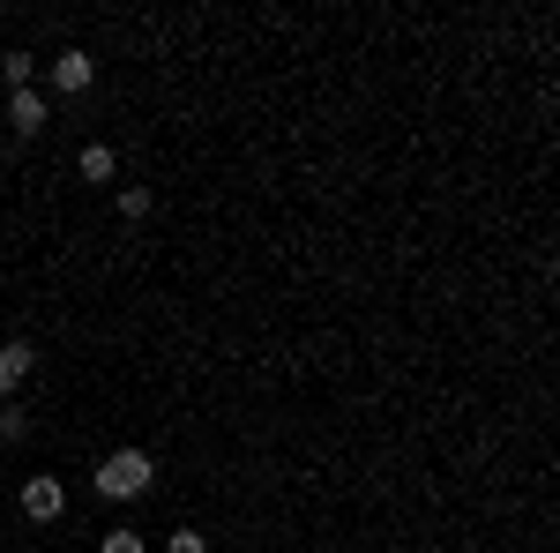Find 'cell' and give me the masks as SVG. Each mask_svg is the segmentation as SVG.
I'll return each mask as SVG.
<instances>
[{"instance_id":"cell-1","label":"cell","mask_w":560,"mask_h":553,"mask_svg":"<svg viewBox=\"0 0 560 553\" xmlns=\"http://www.w3.org/2000/svg\"><path fill=\"white\" fill-rule=\"evenodd\" d=\"M150 479H158V457H150V449H113V457L97 464V494H105V502H142Z\"/></svg>"},{"instance_id":"cell-2","label":"cell","mask_w":560,"mask_h":553,"mask_svg":"<svg viewBox=\"0 0 560 553\" xmlns=\"http://www.w3.org/2000/svg\"><path fill=\"white\" fill-rule=\"evenodd\" d=\"M23 516H31V523H60V516H68V486H60V479H23Z\"/></svg>"},{"instance_id":"cell-3","label":"cell","mask_w":560,"mask_h":553,"mask_svg":"<svg viewBox=\"0 0 560 553\" xmlns=\"http://www.w3.org/2000/svg\"><path fill=\"white\" fill-rule=\"evenodd\" d=\"M31 375H38V344H31V337H8V344H0V404L31 382Z\"/></svg>"},{"instance_id":"cell-4","label":"cell","mask_w":560,"mask_h":553,"mask_svg":"<svg viewBox=\"0 0 560 553\" xmlns=\"http://www.w3.org/2000/svg\"><path fill=\"white\" fill-rule=\"evenodd\" d=\"M90 83H97V60H90L83 45H68V53L52 60V90H68V97H83Z\"/></svg>"},{"instance_id":"cell-5","label":"cell","mask_w":560,"mask_h":553,"mask_svg":"<svg viewBox=\"0 0 560 553\" xmlns=\"http://www.w3.org/2000/svg\"><path fill=\"white\" fill-rule=\"evenodd\" d=\"M45 120H52V105H45L38 90H15V97H8V128L15 135H38Z\"/></svg>"},{"instance_id":"cell-6","label":"cell","mask_w":560,"mask_h":553,"mask_svg":"<svg viewBox=\"0 0 560 553\" xmlns=\"http://www.w3.org/2000/svg\"><path fill=\"white\" fill-rule=\"evenodd\" d=\"M113 172H120V158L105 142H83V180H113Z\"/></svg>"},{"instance_id":"cell-7","label":"cell","mask_w":560,"mask_h":553,"mask_svg":"<svg viewBox=\"0 0 560 553\" xmlns=\"http://www.w3.org/2000/svg\"><path fill=\"white\" fill-rule=\"evenodd\" d=\"M0 76H8V90H31L38 60H31V53H0Z\"/></svg>"},{"instance_id":"cell-8","label":"cell","mask_w":560,"mask_h":553,"mask_svg":"<svg viewBox=\"0 0 560 553\" xmlns=\"http://www.w3.org/2000/svg\"><path fill=\"white\" fill-rule=\"evenodd\" d=\"M150 203H158L150 187H120V217H128V224H142V217H150Z\"/></svg>"},{"instance_id":"cell-9","label":"cell","mask_w":560,"mask_h":553,"mask_svg":"<svg viewBox=\"0 0 560 553\" xmlns=\"http://www.w3.org/2000/svg\"><path fill=\"white\" fill-rule=\"evenodd\" d=\"M31 434V412L23 404H0V441H23Z\"/></svg>"},{"instance_id":"cell-10","label":"cell","mask_w":560,"mask_h":553,"mask_svg":"<svg viewBox=\"0 0 560 553\" xmlns=\"http://www.w3.org/2000/svg\"><path fill=\"white\" fill-rule=\"evenodd\" d=\"M97 553H150V546H142V531H105Z\"/></svg>"},{"instance_id":"cell-11","label":"cell","mask_w":560,"mask_h":553,"mask_svg":"<svg viewBox=\"0 0 560 553\" xmlns=\"http://www.w3.org/2000/svg\"><path fill=\"white\" fill-rule=\"evenodd\" d=\"M165 553H210V539H202V531H173V539H165Z\"/></svg>"}]
</instances>
